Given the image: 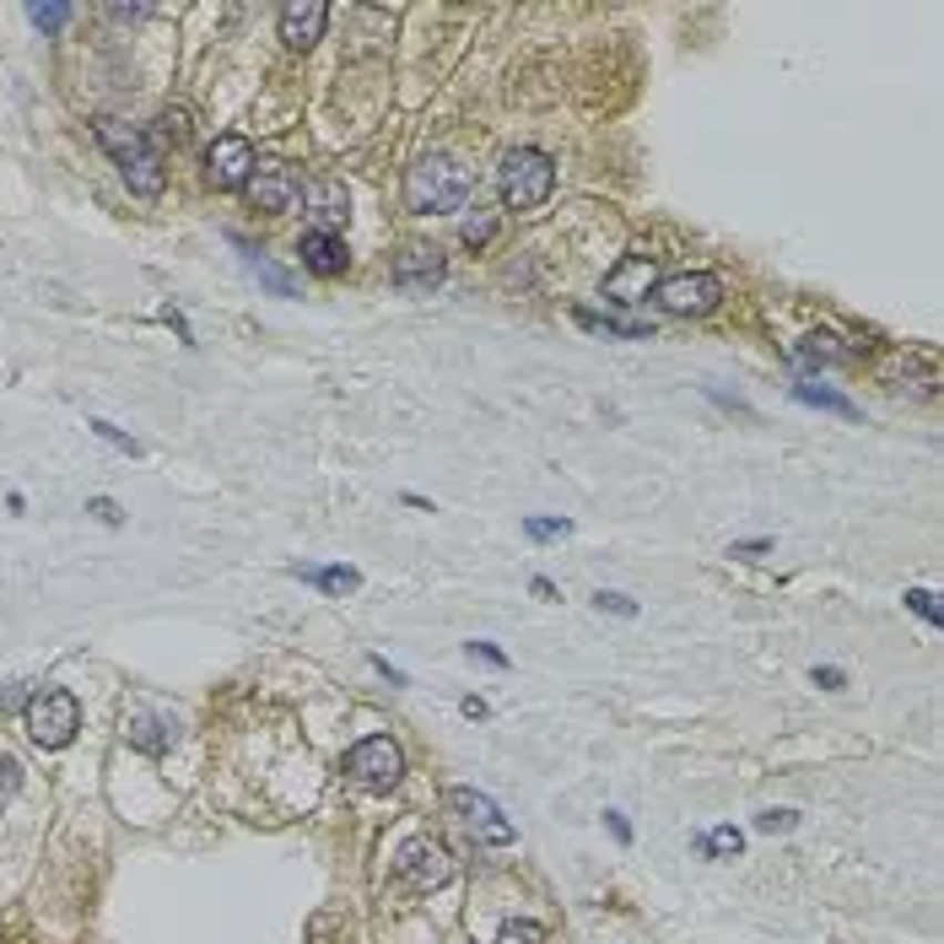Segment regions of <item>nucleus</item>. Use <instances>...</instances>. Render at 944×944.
<instances>
[{"instance_id": "9b49d317", "label": "nucleus", "mask_w": 944, "mask_h": 944, "mask_svg": "<svg viewBox=\"0 0 944 944\" xmlns=\"http://www.w3.org/2000/svg\"><path fill=\"white\" fill-rule=\"evenodd\" d=\"M443 276H449V259L438 248H421V244L400 248L394 254V270H389V281L400 291H432V287H443Z\"/></svg>"}, {"instance_id": "2eb2a0df", "label": "nucleus", "mask_w": 944, "mask_h": 944, "mask_svg": "<svg viewBox=\"0 0 944 944\" xmlns=\"http://www.w3.org/2000/svg\"><path fill=\"white\" fill-rule=\"evenodd\" d=\"M793 357L810 362V368H848V362H853V351H848L837 335H825V329L821 335H804V340L793 346Z\"/></svg>"}, {"instance_id": "0eeeda50", "label": "nucleus", "mask_w": 944, "mask_h": 944, "mask_svg": "<svg viewBox=\"0 0 944 944\" xmlns=\"http://www.w3.org/2000/svg\"><path fill=\"white\" fill-rule=\"evenodd\" d=\"M718 297H724V281H718V276H707V270H680V276L654 281V302L664 308V314H680V319H691V314H712V308H718Z\"/></svg>"}, {"instance_id": "bb28decb", "label": "nucleus", "mask_w": 944, "mask_h": 944, "mask_svg": "<svg viewBox=\"0 0 944 944\" xmlns=\"http://www.w3.org/2000/svg\"><path fill=\"white\" fill-rule=\"evenodd\" d=\"M163 135H167V141H184V135H189V114H184V109H167V114H163Z\"/></svg>"}, {"instance_id": "6e6552de", "label": "nucleus", "mask_w": 944, "mask_h": 944, "mask_svg": "<svg viewBox=\"0 0 944 944\" xmlns=\"http://www.w3.org/2000/svg\"><path fill=\"white\" fill-rule=\"evenodd\" d=\"M449 810L459 815V825H464L481 848H507V842H513V821L496 810L486 793H475V788H449Z\"/></svg>"}, {"instance_id": "473e14b6", "label": "nucleus", "mask_w": 944, "mask_h": 944, "mask_svg": "<svg viewBox=\"0 0 944 944\" xmlns=\"http://www.w3.org/2000/svg\"><path fill=\"white\" fill-rule=\"evenodd\" d=\"M842 680H848L842 669H815V686H821V691H842Z\"/></svg>"}, {"instance_id": "412c9836", "label": "nucleus", "mask_w": 944, "mask_h": 944, "mask_svg": "<svg viewBox=\"0 0 944 944\" xmlns=\"http://www.w3.org/2000/svg\"><path fill=\"white\" fill-rule=\"evenodd\" d=\"M28 17H33V28H43V33H60V28L71 22V6L49 0V6H28Z\"/></svg>"}, {"instance_id": "ddd939ff", "label": "nucleus", "mask_w": 944, "mask_h": 944, "mask_svg": "<svg viewBox=\"0 0 944 944\" xmlns=\"http://www.w3.org/2000/svg\"><path fill=\"white\" fill-rule=\"evenodd\" d=\"M325 22H329L325 0H291V6H281V39H287V49H314L325 39Z\"/></svg>"}, {"instance_id": "4468645a", "label": "nucleus", "mask_w": 944, "mask_h": 944, "mask_svg": "<svg viewBox=\"0 0 944 944\" xmlns=\"http://www.w3.org/2000/svg\"><path fill=\"white\" fill-rule=\"evenodd\" d=\"M297 254H302V270H314V276H340L346 270V244L329 233V227H314V233H302V244H297Z\"/></svg>"}, {"instance_id": "7ed1b4c3", "label": "nucleus", "mask_w": 944, "mask_h": 944, "mask_svg": "<svg viewBox=\"0 0 944 944\" xmlns=\"http://www.w3.org/2000/svg\"><path fill=\"white\" fill-rule=\"evenodd\" d=\"M496 189H502V206L507 211H534L551 201L556 189V163L534 146H519L502 157V173H496Z\"/></svg>"}, {"instance_id": "dca6fc26", "label": "nucleus", "mask_w": 944, "mask_h": 944, "mask_svg": "<svg viewBox=\"0 0 944 944\" xmlns=\"http://www.w3.org/2000/svg\"><path fill=\"white\" fill-rule=\"evenodd\" d=\"M583 329H594V335H620V340H654V325H637V319H610V314H588V308H577L573 314Z\"/></svg>"}, {"instance_id": "1a4fd4ad", "label": "nucleus", "mask_w": 944, "mask_h": 944, "mask_svg": "<svg viewBox=\"0 0 944 944\" xmlns=\"http://www.w3.org/2000/svg\"><path fill=\"white\" fill-rule=\"evenodd\" d=\"M248 206L265 211V216H281V211H291L297 201H302V184H297V173H291L287 163H259L254 167V178L244 184Z\"/></svg>"}, {"instance_id": "72a5a7b5", "label": "nucleus", "mask_w": 944, "mask_h": 944, "mask_svg": "<svg viewBox=\"0 0 944 944\" xmlns=\"http://www.w3.org/2000/svg\"><path fill=\"white\" fill-rule=\"evenodd\" d=\"M92 513H98L103 524H120V519H124V513L114 507V502H109V496H98V502H92Z\"/></svg>"}, {"instance_id": "f03ea898", "label": "nucleus", "mask_w": 944, "mask_h": 944, "mask_svg": "<svg viewBox=\"0 0 944 944\" xmlns=\"http://www.w3.org/2000/svg\"><path fill=\"white\" fill-rule=\"evenodd\" d=\"M98 141H103V152L120 163L124 184L135 189V195H163V157H157V146H152V135L146 130H135V124L124 120H98Z\"/></svg>"}, {"instance_id": "a211bd4d", "label": "nucleus", "mask_w": 944, "mask_h": 944, "mask_svg": "<svg viewBox=\"0 0 944 944\" xmlns=\"http://www.w3.org/2000/svg\"><path fill=\"white\" fill-rule=\"evenodd\" d=\"M297 577H308V583H319L325 594H351L362 577L351 573V567H297Z\"/></svg>"}, {"instance_id": "f8f14e48", "label": "nucleus", "mask_w": 944, "mask_h": 944, "mask_svg": "<svg viewBox=\"0 0 944 944\" xmlns=\"http://www.w3.org/2000/svg\"><path fill=\"white\" fill-rule=\"evenodd\" d=\"M648 291H654V259H643V254H626L616 270L605 276V297L620 302V308H637V302H648Z\"/></svg>"}, {"instance_id": "6ab92c4d", "label": "nucleus", "mask_w": 944, "mask_h": 944, "mask_svg": "<svg viewBox=\"0 0 944 944\" xmlns=\"http://www.w3.org/2000/svg\"><path fill=\"white\" fill-rule=\"evenodd\" d=\"M793 400H804V406H821V411H831V415H859V406H853V400H842V394H831V389H815V383H799V389H793Z\"/></svg>"}, {"instance_id": "f257e3e1", "label": "nucleus", "mask_w": 944, "mask_h": 944, "mask_svg": "<svg viewBox=\"0 0 944 944\" xmlns=\"http://www.w3.org/2000/svg\"><path fill=\"white\" fill-rule=\"evenodd\" d=\"M464 201H470V173L453 163L449 152H427L406 173V206L415 216H453Z\"/></svg>"}, {"instance_id": "b1692460", "label": "nucleus", "mask_w": 944, "mask_h": 944, "mask_svg": "<svg viewBox=\"0 0 944 944\" xmlns=\"http://www.w3.org/2000/svg\"><path fill=\"white\" fill-rule=\"evenodd\" d=\"M524 534L530 540H562V534H573L567 519H524Z\"/></svg>"}, {"instance_id": "a878e982", "label": "nucleus", "mask_w": 944, "mask_h": 944, "mask_svg": "<svg viewBox=\"0 0 944 944\" xmlns=\"http://www.w3.org/2000/svg\"><path fill=\"white\" fill-rule=\"evenodd\" d=\"M906 599H912V610L928 620V626H940V605H934V594H928V588H912Z\"/></svg>"}, {"instance_id": "4be33fe9", "label": "nucleus", "mask_w": 944, "mask_h": 944, "mask_svg": "<svg viewBox=\"0 0 944 944\" xmlns=\"http://www.w3.org/2000/svg\"><path fill=\"white\" fill-rule=\"evenodd\" d=\"M492 944H545V928L530 923V917H519V923H502V934Z\"/></svg>"}, {"instance_id": "c9c22d12", "label": "nucleus", "mask_w": 944, "mask_h": 944, "mask_svg": "<svg viewBox=\"0 0 944 944\" xmlns=\"http://www.w3.org/2000/svg\"><path fill=\"white\" fill-rule=\"evenodd\" d=\"M464 718H486V701H481V697H464Z\"/></svg>"}, {"instance_id": "e433bc0d", "label": "nucleus", "mask_w": 944, "mask_h": 944, "mask_svg": "<svg viewBox=\"0 0 944 944\" xmlns=\"http://www.w3.org/2000/svg\"><path fill=\"white\" fill-rule=\"evenodd\" d=\"M610 831H616V842H632V825L620 821V815H610Z\"/></svg>"}, {"instance_id": "20e7f679", "label": "nucleus", "mask_w": 944, "mask_h": 944, "mask_svg": "<svg viewBox=\"0 0 944 944\" xmlns=\"http://www.w3.org/2000/svg\"><path fill=\"white\" fill-rule=\"evenodd\" d=\"M22 718H28V735H33L39 750H65V745L76 739V729H82V707H76L71 691H60V686L33 691Z\"/></svg>"}, {"instance_id": "cd10ccee", "label": "nucleus", "mask_w": 944, "mask_h": 944, "mask_svg": "<svg viewBox=\"0 0 944 944\" xmlns=\"http://www.w3.org/2000/svg\"><path fill=\"white\" fill-rule=\"evenodd\" d=\"M594 605H599V610H610V616H637V605H632L626 594H594Z\"/></svg>"}, {"instance_id": "5701e85b", "label": "nucleus", "mask_w": 944, "mask_h": 944, "mask_svg": "<svg viewBox=\"0 0 944 944\" xmlns=\"http://www.w3.org/2000/svg\"><path fill=\"white\" fill-rule=\"evenodd\" d=\"M739 848H745V837H739L735 825H718V831L707 837V853H712V859H739Z\"/></svg>"}, {"instance_id": "393cba45", "label": "nucleus", "mask_w": 944, "mask_h": 944, "mask_svg": "<svg viewBox=\"0 0 944 944\" xmlns=\"http://www.w3.org/2000/svg\"><path fill=\"white\" fill-rule=\"evenodd\" d=\"M22 788V767L11 761V756H0V810L11 804V793Z\"/></svg>"}, {"instance_id": "423d86ee", "label": "nucleus", "mask_w": 944, "mask_h": 944, "mask_svg": "<svg viewBox=\"0 0 944 944\" xmlns=\"http://www.w3.org/2000/svg\"><path fill=\"white\" fill-rule=\"evenodd\" d=\"M394 874H400V885L415 891V896H427V891H438L443 880L453 874V859L443 842H432V837H411L400 853H394Z\"/></svg>"}, {"instance_id": "c756f323", "label": "nucleus", "mask_w": 944, "mask_h": 944, "mask_svg": "<svg viewBox=\"0 0 944 944\" xmlns=\"http://www.w3.org/2000/svg\"><path fill=\"white\" fill-rule=\"evenodd\" d=\"M793 821H799L793 810H767V815L756 821V831H788V825H793Z\"/></svg>"}, {"instance_id": "aec40b11", "label": "nucleus", "mask_w": 944, "mask_h": 944, "mask_svg": "<svg viewBox=\"0 0 944 944\" xmlns=\"http://www.w3.org/2000/svg\"><path fill=\"white\" fill-rule=\"evenodd\" d=\"M130 739H135L141 750H167V745H173V729H163L157 718H135V724H130Z\"/></svg>"}, {"instance_id": "2f4dec72", "label": "nucleus", "mask_w": 944, "mask_h": 944, "mask_svg": "<svg viewBox=\"0 0 944 944\" xmlns=\"http://www.w3.org/2000/svg\"><path fill=\"white\" fill-rule=\"evenodd\" d=\"M470 654H481L486 664H496V669H507V654H502V648H492V643H470Z\"/></svg>"}, {"instance_id": "7c9ffc66", "label": "nucleus", "mask_w": 944, "mask_h": 944, "mask_svg": "<svg viewBox=\"0 0 944 944\" xmlns=\"http://www.w3.org/2000/svg\"><path fill=\"white\" fill-rule=\"evenodd\" d=\"M492 233H496L492 216H481V222H464V244H486Z\"/></svg>"}, {"instance_id": "f3484780", "label": "nucleus", "mask_w": 944, "mask_h": 944, "mask_svg": "<svg viewBox=\"0 0 944 944\" xmlns=\"http://www.w3.org/2000/svg\"><path fill=\"white\" fill-rule=\"evenodd\" d=\"M238 254H244V265H248V270H254V276H259V281H265V287L276 291V297H297V281H291L287 270H276V265H270V259H265L259 248L238 244Z\"/></svg>"}, {"instance_id": "39448f33", "label": "nucleus", "mask_w": 944, "mask_h": 944, "mask_svg": "<svg viewBox=\"0 0 944 944\" xmlns=\"http://www.w3.org/2000/svg\"><path fill=\"white\" fill-rule=\"evenodd\" d=\"M346 772L357 788H372V793H389L394 782L406 778V756H400V745L389 735H372L362 745H351V756H346Z\"/></svg>"}, {"instance_id": "f704fd0d", "label": "nucleus", "mask_w": 944, "mask_h": 944, "mask_svg": "<svg viewBox=\"0 0 944 944\" xmlns=\"http://www.w3.org/2000/svg\"><path fill=\"white\" fill-rule=\"evenodd\" d=\"M772 551V540H745V545H735L729 556H767Z\"/></svg>"}, {"instance_id": "9d476101", "label": "nucleus", "mask_w": 944, "mask_h": 944, "mask_svg": "<svg viewBox=\"0 0 944 944\" xmlns=\"http://www.w3.org/2000/svg\"><path fill=\"white\" fill-rule=\"evenodd\" d=\"M254 167H259V157H254V146H248L244 135H216L206 152V173L216 189H244L248 178H254Z\"/></svg>"}, {"instance_id": "c85d7f7f", "label": "nucleus", "mask_w": 944, "mask_h": 944, "mask_svg": "<svg viewBox=\"0 0 944 944\" xmlns=\"http://www.w3.org/2000/svg\"><path fill=\"white\" fill-rule=\"evenodd\" d=\"M86 427H92V432H98V438H109V443H114V449L135 453V443H130V438H124V432H120V427H114V421H86Z\"/></svg>"}]
</instances>
